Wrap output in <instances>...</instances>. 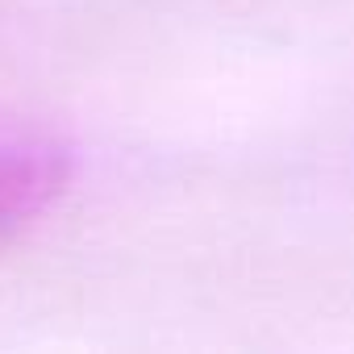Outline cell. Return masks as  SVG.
I'll use <instances>...</instances> for the list:
<instances>
[{"label": "cell", "instance_id": "6da1fadb", "mask_svg": "<svg viewBox=\"0 0 354 354\" xmlns=\"http://www.w3.org/2000/svg\"><path fill=\"white\" fill-rule=\"evenodd\" d=\"M75 162L55 142H0V234H13L63 201Z\"/></svg>", "mask_w": 354, "mask_h": 354}]
</instances>
